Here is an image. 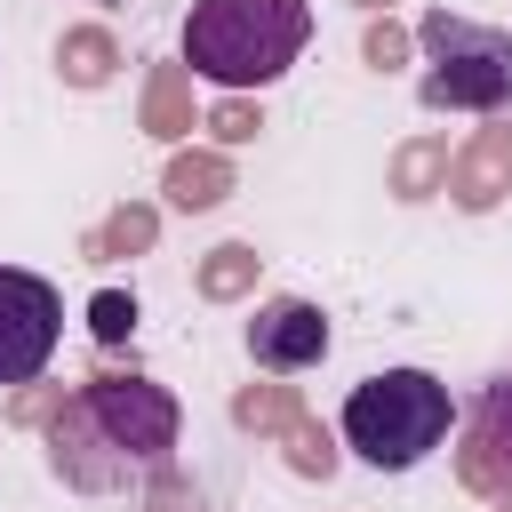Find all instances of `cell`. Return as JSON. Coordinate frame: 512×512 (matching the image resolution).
Here are the masks:
<instances>
[{"mask_svg":"<svg viewBox=\"0 0 512 512\" xmlns=\"http://www.w3.org/2000/svg\"><path fill=\"white\" fill-rule=\"evenodd\" d=\"M400 56H408V32H400V24H368V64H376V72H392Z\"/></svg>","mask_w":512,"mask_h":512,"instance_id":"cell-18","label":"cell"},{"mask_svg":"<svg viewBox=\"0 0 512 512\" xmlns=\"http://www.w3.org/2000/svg\"><path fill=\"white\" fill-rule=\"evenodd\" d=\"M504 512H512V504H504Z\"/></svg>","mask_w":512,"mask_h":512,"instance_id":"cell-22","label":"cell"},{"mask_svg":"<svg viewBox=\"0 0 512 512\" xmlns=\"http://www.w3.org/2000/svg\"><path fill=\"white\" fill-rule=\"evenodd\" d=\"M56 64H64V80H72V88H96V80L112 72V40H104V32H64Z\"/></svg>","mask_w":512,"mask_h":512,"instance_id":"cell-12","label":"cell"},{"mask_svg":"<svg viewBox=\"0 0 512 512\" xmlns=\"http://www.w3.org/2000/svg\"><path fill=\"white\" fill-rule=\"evenodd\" d=\"M80 400H88V416L104 424V440L128 464H168V448H176V400L160 384H144V376H96Z\"/></svg>","mask_w":512,"mask_h":512,"instance_id":"cell-5","label":"cell"},{"mask_svg":"<svg viewBox=\"0 0 512 512\" xmlns=\"http://www.w3.org/2000/svg\"><path fill=\"white\" fill-rule=\"evenodd\" d=\"M144 240H152V208H120L88 248H96V256H112V248H144Z\"/></svg>","mask_w":512,"mask_h":512,"instance_id":"cell-16","label":"cell"},{"mask_svg":"<svg viewBox=\"0 0 512 512\" xmlns=\"http://www.w3.org/2000/svg\"><path fill=\"white\" fill-rule=\"evenodd\" d=\"M56 336H64V296L40 272L0 264V392L32 384L56 360Z\"/></svg>","mask_w":512,"mask_h":512,"instance_id":"cell-4","label":"cell"},{"mask_svg":"<svg viewBox=\"0 0 512 512\" xmlns=\"http://www.w3.org/2000/svg\"><path fill=\"white\" fill-rule=\"evenodd\" d=\"M88 328H96L104 344H120V336L136 328V296H120V288H104V296L88 304Z\"/></svg>","mask_w":512,"mask_h":512,"instance_id":"cell-17","label":"cell"},{"mask_svg":"<svg viewBox=\"0 0 512 512\" xmlns=\"http://www.w3.org/2000/svg\"><path fill=\"white\" fill-rule=\"evenodd\" d=\"M208 128H216V136H224V144H248V136H256V128H264V120H256V112H248V104H240V96H232V104H216V120H208Z\"/></svg>","mask_w":512,"mask_h":512,"instance_id":"cell-19","label":"cell"},{"mask_svg":"<svg viewBox=\"0 0 512 512\" xmlns=\"http://www.w3.org/2000/svg\"><path fill=\"white\" fill-rule=\"evenodd\" d=\"M152 512H208V504H200V488H184L176 472H160L152 480Z\"/></svg>","mask_w":512,"mask_h":512,"instance_id":"cell-20","label":"cell"},{"mask_svg":"<svg viewBox=\"0 0 512 512\" xmlns=\"http://www.w3.org/2000/svg\"><path fill=\"white\" fill-rule=\"evenodd\" d=\"M224 192H232V168L208 160V152H184V160L168 168V200H176V208H216Z\"/></svg>","mask_w":512,"mask_h":512,"instance_id":"cell-10","label":"cell"},{"mask_svg":"<svg viewBox=\"0 0 512 512\" xmlns=\"http://www.w3.org/2000/svg\"><path fill=\"white\" fill-rule=\"evenodd\" d=\"M360 8H384V0H360Z\"/></svg>","mask_w":512,"mask_h":512,"instance_id":"cell-21","label":"cell"},{"mask_svg":"<svg viewBox=\"0 0 512 512\" xmlns=\"http://www.w3.org/2000/svg\"><path fill=\"white\" fill-rule=\"evenodd\" d=\"M248 280H256V248H216L200 264V296H240Z\"/></svg>","mask_w":512,"mask_h":512,"instance_id":"cell-14","label":"cell"},{"mask_svg":"<svg viewBox=\"0 0 512 512\" xmlns=\"http://www.w3.org/2000/svg\"><path fill=\"white\" fill-rule=\"evenodd\" d=\"M144 112H152V128H160V136H184V128H192V120H184V80H176V72H160Z\"/></svg>","mask_w":512,"mask_h":512,"instance_id":"cell-15","label":"cell"},{"mask_svg":"<svg viewBox=\"0 0 512 512\" xmlns=\"http://www.w3.org/2000/svg\"><path fill=\"white\" fill-rule=\"evenodd\" d=\"M448 176H456V200H464V208H488V200L512 184V128H488L464 160H448Z\"/></svg>","mask_w":512,"mask_h":512,"instance_id":"cell-9","label":"cell"},{"mask_svg":"<svg viewBox=\"0 0 512 512\" xmlns=\"http://www.w3.org/2000/svg\"><path fill=\"white\" fill-rule=\"evenodd\" d=\"M456 472H464V488H480V496H504V504H512V376L480 384Z\"/></svg>","mask_w":512,"mask_h":512,"instance_id":"cell-7","label":"cell"},{"mask_svg":"<svg viewBox=\"0 0 512 512\" xmlns=\"http://www.w3.org/2000/svg\"><path fill=\"white\" fill-rule=\"evenodd\" d=\"M312 40V8L304 0H192L184 16V72L216 80V88H264L280 80Z\"/></svg>","mask_w":512,"mask_h":512,"instance_id":"cell-1","label":"cell"},{"mask_svg":"<svg viewBox=\"0 0 512 512\" xmlns=\"http://www.w3.org/2000/svg\"><path fill=\"white\" fill-rule=\"evenodd\" d=\"M432 72H424V104L432 112H504L512 104V32L472 24V16H424L416 24Z\"/></svg>","mask_w":512,"mask_h":512,"instance_id":"cell-3","label":"cell"},{"mask_svg":"<svg viewBox=\"0 0 512 512\" xmlns=\"http://www.w3.org/2000/svg\"><path fill=\"white\" fill-rule=\"evenodd\" d=\"M320 352H328V312H320V304H304V296L256 304V320H248V360H256V368L296 376V368H312Z\"/></svg>","mask_w":512,"mask_h":512,"instance_id":"cell-6","label":"cell"},{"mask_svg":"<svg viewBox=\"0 0 512 512\" xmlns=\"http://www.w3.org/2000/svg\"><path fill=\"white\" fill-rule=\"evenodd\" d=\"M48 456H56V472H64L72 488H88V496H104V488L128 480V456L104 440V424L88 416V400H64V408H56V424H48Z\"/></svg>","mask_w":512,"mask_h":512,"instance_id":"cell-8","label":"cell"},{"mask_svg":"<svg viewBox=\"0 0 512 512\" xmlns=\"http://www.w3.org/2000/svg\"><path fill=\"white\" fill-rule=\"evenodd\" d=\"M232 416H240V424H256V432H280V440H296V432H304L296 400H288V392H272V384L240 392V400H232Z\"/></svg>","mask_w":512,"mask_h":512,"instance_id":"cell-11","label":"cell"},{"mask_svg":"<svg viewBox=\"0 0 512 512\" xmlns=\"http://www.w3.org/2000/svg\"><path fill=\"white\" fill-rule=\"evenodd\" d=\"M448 424H456V400L432 368H384V376L352 384V400H344V448L376 472L424 464L448 440Z\"/></svg>","mask_w":512,"mask_h":512,"instance_id":"cell-2","label":"cell"},{"mask_svg":"<svg viewBox=\"0 0 512 512\" xmlns=\"http://www.w3.org/2000/svg\"><path fill=\"white\" fill-rule=\"evenodd\" d=\"M432 176H448V144H408V152L392 160V192H400V200H424Z\"/></svg>","mask_w":512,"mask_h":512,"instance_id":"cell-13","label":"cell"}]
</instances>
